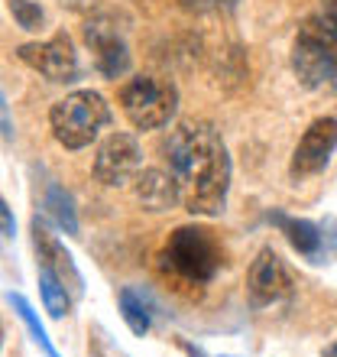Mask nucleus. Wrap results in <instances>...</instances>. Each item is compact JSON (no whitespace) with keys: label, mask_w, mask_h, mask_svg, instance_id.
<instances>
[{"label":"nucleus","mask_w":337,"mask_h":357,"mask_svg":"<svg viewBox=\"0 0 337 357\" xmlns=\"http://www.w3.org/2000/svg\"><path fill=\"white\" fill-rule=\"evenodd\" d=\"M168 172L191 215H221L230 192V156L207 121H185L168 133Z\"/></svg>","instance_id":"f257e3e1"},{"label":"nucleus","mask_w":337,"mask_h":357,"mask_svg":"<svg viewBox=\"0 0 337 357\" xmlns=\"http://www.w3.org/2000/svg\"><path fill=\"white\" fill-rule=\"evenodd\" d=\"M162 266L185 286H207L224 266V250L207 227H175L162 247Z\"/></svg>","instance_id":"f03ea898"},{"label":"nucleus","mask_w":337,"mask_h":357,"mask_svg":"<svg viewBox=\"0 0 337 357\" xmlns=\"http://www.w3.org/2000/svg\"><path fill=\"white\" fill-rule=\"evenodd\" d=\"M292 68L305 88L337 94V36L311 13L292 43Z\"/></svg>","instance_id":"7ed1b4c3"},{"label":"nucleus","mask_w":337,"mask_h":357,"mask_svg":"<svg viewBox=\"0 0 337 357\" xmlns=\"http://www.w3.org/2000/svg\"><path fill=\"white\" fill-rule=\"evenodd\" d=\"M111 123V104L97 91H75L52 104L49 127L65 150H84Z\"/></svg>","instance_id":"20e7f679"},{"label":"nucleus","mask_w":337,"mask_h":357,"mask_svg":"<svg viewBox=\"0 0 337 357\" xmlns=\"http://www.w3.org/2000/svg\"><path fill=\"white\" fill-rule=\"evenodd\" d=\"M120 107L136 130H159L178 111V88L156 75H133L120 88Z\"/></svg>","instance_id":"39448f33"},{"label":"nucleus","mask_w":337,"mask_h":357,"mask_svg":"<svg viewBox=\"0 0 337 357\" xmlns=\"http://www.w3.org/2000/svg\"><path fill=\"white\" fill-rule=\"evenodd\" d=\"M143 166V146L133 133H111L94 156V178L101 185H127Z\"/></svg>","instance_id":"423d86ee"},{"label":"nucleus","mask_w":337,"mask_h":357,"mask_svg":"<svg viewBox=\"0 0 337 357\" xmlns=\"http://www.w3.org/2000/svg\"><path fill=\"white\" fill-rule=\"evenodd\" d=\"M246 292H250L253 309H269V305L285 302L292 296V276L272 247H262L260 254H256V260L250 264Z\"/></svg>","instance_id":"0eeeda50"},{"label":"nucleus","mask_w":337,"mask_h":357,"mask_svg":"<svg viewBox=\"0 0 337 357\" xmlns=\"http://www.w3.org/2000/svg\"><path fill=\"white\" fill-rule=\"evenodd\" d=\"M19 62H26L49 82H75L78 78V52L65 33H56L46 43H26L17 49Z\"/></svg>","instance_id":"6e6552de"},{"label":"nucleus","mask_w":337,"mask_h":357,"mask_svg":"<svg viewBox=\"0 0 337 357\" xmlns=\"http://www.w3.org/2000/svg\"><path fill=\"white\" fill-rule=\"evenodd\" d=\"M84 43L94 52V66L104 78H120L130 68V49L123 43V36L117 33L111 20L91 17L84 23Z\"/></svg>","instance_id":"1a4fd4ad"},{"label":"nucleus","mask_w":337,"mask_h":357,"mask_svg":"<svg viewBox=\"0 0 337 357\" xmlns=\"http://www.w3.org/2000/svg\"><path fill=\"white\" fill-rule=\"evenodd\" d=\"M337 150V121L334 117H318V121L311 123L308 130L301 133L299 146L292 153V176H318L324 166L331 162Z\"/></svg>","instance_id":"9d476101"},{"label":"nucleus","mask_w":337,"mask_h":357,"mask_svg":"<svg viewBox=\"0 0 337 357\" xmlns=\"http://www.w3.org/2000/svg\"><path fill=\"white\" fill-rule=\"evenodd\" d=\"M33 247H36V257H39V270L52 273V276H56V280L68 289L72 299L84 296V276L78 273L72 254H68L65 247H62V241H58V237L52 234L39 218L33 221Z\"/></svg>","instance_id":"9b49d317"},{"label":"nucleus","mask_w":337,"mask_h":357,"mask_svg":"<svg viewBox=\"0 0 337 357\" xmlns=\"http://www.w3.org/2000/svg\"><path fill=\"white\" fill-rule=\"evenodd\" d=\"M269 225H276L285 234V241L292 244V250L299 257H305L308 264H324L331 257L328 250V231L308 218H289L282 211H272L269 215Z\"/></svg>","instance_id":"f8f14e48"},{"label":"nucleus","mask_w":337,"mask_h":357,"mask_svg":"<svg viewBox=\"0 0 337 357\" xmlns=\"http://www.w3.org/2000/svg\"><path fill=\"white\" fill-rule=\"evenodd\" d=\"M133 182H136V198H140V205L150 208V211H168V208H175L178 202H182L175 176L166 169L136 172Z\"/></svg>","instance_id":"ddd939ff"},{"label":"nucleus","mask_w":337,"mask_h":357,"mask_svg":"<svg viewBox=\"0 0 337 357\" xmlns=\"http://www.w3.org/2000/svg\"><path fill=\"white\" fill-rule=\"evenodd\" d=\"M117 302H120V312H123V321H127V328L133 331V335H150L152 328V312L150 305H146V299H143L136 289H120V296H117Z\"/></svg>","instance_id":"4468645a"},{"label":"nucleus","mask_w":337,"mask_h":357,"mask_svg":"<svg viewBox=\"0 0 337 357\" xmlns=\"http://www.w3.org/2000/svg\"><path fill=\"white\" fill-rule=\"evenodd\" d=\"M42 205H46L49 218H52V221H56L65 234H78V215H75V205H72V195H68L65 188L49 185L46 188V198H42Z\"/></svg>","instance_id":"2eb2a0df"},{"label":"nucleus","mask_w":337,"mask_h":357,"mask_svg":"<svg viewBox=\"0 0 337 357\" xmlns=\"http://www.w3.org/2000/svg\"><path fill=\"white\" fill-rule=\"evenodd\" d=\"M39 292H42V305H46L49 315L52 319H65L68 309H72V296H68V289L52 273L39 270Z\"/></svg>","instance_id":"dca6fc26"},{"label":"nucleus","mask_w":337,"mask_h":357,"mask_svg":"<svg viewBox=\"0 0 337 357\" xmlns=\"http://www.w3.org/2000/svg\"><path fill=\"white\" fill-rule=\"evenodd\" d=\"M7 299H10V305H13V309H17V315H19V319H23V325H26V328H29V335H33V341H36L39 348L46 351V357H58L56 344H52V341H49L46 328H42V321L36 319V312H33V305H29V302L23 299V296H19V292H10Z\"/></svg>","instance_id":"f3484780"},{"label":"nucleus","mask_w":337,"mask_h":357,"mask_svg":"<svg viewBox=\"0 0 337 357\" xmlns=\"http://www.w3.org/2000/svg\"><path fill=\"white\" fill-rule=\"evenodd\" d=\"M10 13H13V20H17L23 29H29V33L42 29V23H46L42 7H39V3H33V0H10Z\"/></svg>","instance_id":"a211bd4d"},{"label":"nucleus","mask_w":337,"mask_h":357,"mask_svg":"<svg viewBox=\"0 0 337 357\" xmlns=\"http://www.w3.org/2000/svg\"><path fill=\"white\" fill-rule=\"evenodd\" d=\"M88 357H127V354L117 348V341L101 325H91L88 328Z\"/></svg>","instance_id":"6ab92c4d"},{"label":"nucleus","mask_w":337,"mask_h":357,"mask_svg":"<svg viewBox=\"0 0 337 357\" xmlns=\"http://www.w3.org/2000/svg\"><path fill=\"white\" fill-rule=\"evenodd\" d=\"M17 234V221H13V211L0 195V237H13Z\"/></svg>","instance_id":"aec40b11"},{"label":"nucleus","mask_w":337,"mask_h":357,"mask_svg":"<svg viewBox=\"0 0 337 357\" xmlns=\"http://www.w3.org/2000/svg\"><path fill=\"white\" fill-rule=\"evenodd\" d=\"M191 10H230L237 0H182Z\"/></svg>","instance_id":"412c9836"},{"label":"nucleus","mask_w":337,"mask_h":357,"mask_svg":"<svg viewBox=\"0 0 337 357\" xmlns=\"http://www.w3.org/2000/svg\"><path fill=\"white\" fill-rule=\"evenodd\" d=\"M68 10H75V13H97L101 10V3L97 0H62Z\"/></svg>","instance_id":"4be33fe9"},{"label":"nucleus","mask_w":337,"mask_h":357,"mask_svg":"<svg viewBox=\"0 0 337 357\" xmlns=\"http://www.w3.org/2000/svg\"><path fill=\"white\" fill-rule=\"evenodd\" d=\"M10 130H13V127H10V121H7V104H3V94H0V133L10 137Z\"/></svg>","instance_id":"5701e85b"},{"label":"nucleus","mask_w":337,"mask_h":357,"mask_svg":"<svg viewBox=\"0 0 337 357\" xmlns=\"http://www.w3.org/2000/svg\"><path fill=\"white\" fill-rule=\"evenodd\" d=\"M321 357H337V341H331V344H328V348H324V351H321Z\"/></svg>","instance_id":"b1692460"},{"label":"nucleus","mask_w":337,"mask_h":357,"mask_svg":"<svg viewBox=\"0 0 337 357\" xmlns=\"http://www.w3.org/2000/svg\"><path fill=\"white\" fill-rule=\"evenodd\" d=\"M0 348H3V321H0Z\"/></svg>","instance_id":"393cba45"}]
</instances>
